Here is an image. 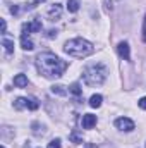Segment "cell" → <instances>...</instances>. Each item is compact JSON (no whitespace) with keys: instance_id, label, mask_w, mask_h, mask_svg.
Returning a JSON list of instances; mask_svg holds the SVG:
<instances>
[{"instance_id":"cell-13","label":"cell","mask_w":146,"mask_h":148,"mask_svg":"<svg viewBox=\"0 0 146 148\" xmlns=\"http://www.w3.org/2000/svg\"><path fill=\"white\" fill-rule=\"evenodd\" d=\"M79 0H67V10L69 12H77L79 10Z\"/></svg>"},{"instance_id":"cell-24","label":"cell","mask_w":146,"mask_h":148,"mask_svg":"<svg viewBox=\"0 0 146 148\" xmlns=\"http://www.w3.org/2000/svg\"><path fill=\"white\" fill-rule=\"evenodd\" d=\"M0 148H5V147H0Z\"/></svg>"},{"instance_id":"cell-9","label":"cell","mask_w":146,"mask_h":148,"mask_svg":"<svg viewBox=\"0 0 146 148\" xmlns=\"http://www.w3.org/2000/svg\"><path fill=\"white\" fill-rule=\"evenodd\" d=\"M14 86H17V88L28 86V77H26V74H17V76H14Z\"/></svg>"},{"instance_id":"cell-23","label":"cell","mask_w":146,"mask_h":148,"mask_svg":"<svg viewBox=\"0 0 146 148\" xmlns=\"http://www.w3.org/2000/svg\"><path fill=\"white\" fill-rule=\"evenodd\" d=\"M110 2H119V0H110Z\"/></svg>"},{"instance_id":"cell-5","label":"cell","mask_w":146,"mask_h":148,"mask_svg":"<svg viewBox=\"0 0 146 148\" xmlns=\"http://www.w3.org/2000/svg\"><path fill=\"white\" fill-rule=\"evenodd\" d=\"M115 127L117 129H120V131H132L134 129V122L129 119V117H119L117 121H115Z\"/></svg>"},{"instance_id":"cell-11","label":"cell","mask_w":146,"mask_h":148,"mask_svg":"<svg viewBox=\"0 0 146 148\" xmlns=\"http://www.w3.org/2000/svg\"><path fill=\"white\" fill-rule=\"evenodd\" d=\"M102 102H103V97H102V95H91V98H89V107L98 109V107L102 105Z\"/></svg>"},{"instance_id":"cell-3","label":"cell","mask_w":146,"mask_h":148,"mask_svg":"<svg viewBox=\"0 0 146 148\" xmlns=\"http://www.w3.org/2000/svg\"><path fill=\"white\" fill-rule=\"evenodd\" d=\"M83 76H84L86 84H89V86H100L105 81V77H107V67L102 66V64L89 66V67L84 69Z\"/></svg>"},{"instance_id":"cell-1","label":"cell","mask_w":146,"mask_h":148,"mask_svg":"<svg viewBox=\"0 0 146 148\" xmlns=\"http://www.w3.org/2000/svg\"><path fill=\"white\" fill-rule=\"evenodd\" d=\"M36 67L41 76H45L46 79H53V77H60L64 74V71L67 69V62L59 59L55 53L43 52L36 57Z\"/></svg>"},{"instance_id":"cell-22","label":"cell","mask_w":146,"mask_h":148,"mask_svg":"<svg viewBox=\"0 0 146 148\" xmlns=\"http://www.w3.org/2000/svg\"><path fill=\"white\" fill-rule=\"evenodd\" d=\"M5 29H7V24H5V21H2V33H5Z\"/></svg>"},{"instance_id":"cell-6","label":"cell","mask_w":146,"mask_h":148,"mask_svg":"<svg viewBox=\"0 0 146 148\" xmlns=\"http://www.w3.org/2000/svg\"><path fill=\"white\" fill-rule=\"evenodd\" d=\"M117 52H119V55L124 60H129L131 59V50H129V43L127 41H120L119 47H117Z\"/></svg>"},{"instance_id":"cell-12","label":"cell","mask_w":146,"mask_h":148,"mask_svg":"<svg viewBox=\"0 0 146 148\" xmlns=\"http://www.w3.org/2000/svg\"><path fill=\"white\" fill-rule=\"evenodd\" d=\"M14 109H16V110L28 109V98H17V100L14 102Z\"/></svg>"},{"instance_id":"cell-16","label":"cell","mask_w":146,"mask_h":148,"mask_svg":"<svg viewBox=\"0 0 146 148\" xmlns=\"http://www.w3.org/2000/svg\"><path fill=\"white\" fill-rule=\"evenodd\" d=\"M69 91H71V93H74L76 97H81V95H83V90H81V86H79L77 83H74L72 86H71V90H69Z\"/></svg>"},{"instance_id":"cell-20","label":"cell","mask_w":146,"mask_h":148,"mask_svg":"<svg viewBox=\"0 0 146 148\" xmlns=\"http://www.w3.org/2000/svg\"><path fill=\"white\" fill-rule=\"evenodd\" d=\"M143 41L146 43V16H145V21H143Z\"/></svg>"},{"instance_id":"cell-18","label":"cell","mask_w":146,"mask_h":148,"mask_svg":"<svg viewBox=\"0 0 146 148\" xmlns=\"http://www.w3.org/2000/svg\"><path fill=\"white\" fill-rule=\"evenodd\" d=\"M48 148H60V140H52L48 143Z\"/></svg>"},{"instance_id":"cell-4","label":"cell","mask_w":146,"mask_h":148,"mask_svg":"<svg viewBox=\"0 0 146 148\" xmlns=\"http://www.w3.org/2000/svg\"><path fill=\"white\" fill-rule=\"evenodd\" d=\"M41 19H33L31 23H24L23 24V33L24 35H29V33H38L41 31Z\"/></svg>"},{"instance_id":"cell-17","label":"cell","mask_w":146,"mask_h":148,"mask_svg":"<svg viewBox=\"0 0 146 148\" xmlns=\"http://www.w3.org/2000/svg\"><path fill=\"white\" fill-rule=\"evenodd\" d=\"M69 138L72 140L74 143H81V141H83V136H81L79 133H76V131H72V133H71V136H69Z\"/></svg>"},{"instance_id":"cell-19","label":"cell","mask_w":146,"mask_h":148,"mask_svg":"<svg viewBox=\"0 0 146 148\" xmlns=\"http://www.w3.org/2000/svg\"><path fill=\"white\" fill-rule=\"evenodd\" d=\"M138 105L143 109V110H146V97H143V98H139V102H138Z\"/></svg>"},{"instance_id":"cell-10","label":"cell","mask_w":146,"mask_h":148,"mask_svg":"<svg viewBox=\"0 0 146 148\" xmlns=\"http://www.w3.org/2000/svg\"><path fill=\"white\" fill-rule=\"evenodd\" d=\"M21 47H23L24 50H33V48H35L33 41L29 40V36H28V35H24V33L21 35Z\"/></svg>"},{"instance_id":"cell-21","label":"cell","mask_w":146,"mask_h":148,"mask_svg":"<svg viewBox=\"0 0 146 148\" xmlns=\"http://www.w3.org/2000/svg\"><path fill=\"white\" fill-rule=\"evenodd\" d=\"M10 12H12V14H17V12H19V9L14 5V7H10Z\"/></svg>"},{"instance_id":"cell-2","label":"cell","mask_w":146,"mask_h":148,"mask_svg":"<svg viewBox=\"0 0 146 148\" xmlns=\"http://www.w3.org/2000/svg\"><path fill=\"white\" fill-rule=\"evenodd\" d=\"M64 52L69 53L71 57H76V59H84V57H88V55H91L95 52V47L88 40L74 38V40H69L64 45Z\"/></svg>"},{"instance_id":"cell-7","label":"cell","mask_w":146,"mask_h":148,"mask_svg":"<svg viewBox=\"0 0 146 148\" xmlns=\"http://www.w3.org/2000/svg\"><path fill=\"white\" fill-rule=\"evenodd\" d=\"M81 124H83L84 129H91V127H95V126H96V115H93V114H84Z\"/></svg>"},{"instance_id":"cell-14","label":"cell","mask_w":146,"mask_h":148,"mask_svg":"<svg viewBox=\"0 0 146 148\" xmlns=\"http://www.w3.org/2000/svg\"><path fill=\"white\" fill-rule=\"evenodd\" d=\"M52 91H53L55 95H60V97H65V95H67V90H65L64 86H60V84H57V86H52Z\"/></svg>"},{"instance_id":"cell-15","label":"cell","mask_w":146,"mask_h":148,"mask_svg":"<svg viewBox=\"0 0 146 148\" xmlns=\"http://www.w3.org/2000/svg\"><path fill=\"white\" fill-rule=\"evenodd\" d=\"M3 47H5V52H7V53H12V52H14V41H12V40H7V38H5V40H3Z\"/></svg>"},{"instance_id":"cell-8","label":"cell","mask_w":146,"mask_h":148,"mask_svg":"<svg viewBox=\"0 0 146 148\" xmlns=\"http://www.w3.org/2000/svg\"><path fill=\"white\" fill-rule=\"evenodd\" d=\"M60 12H62L60 3H55V5H52V9L48 10V17H50L52 21H55V19H59V17H60Z\"/></svg>"}]
</instances>
